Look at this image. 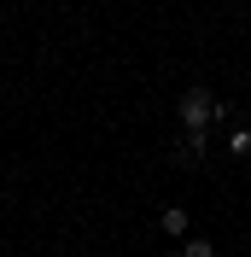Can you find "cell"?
<instances>
[{
  "mask_svg": "<svg viewBox=\"0 0 251 257\" xmlns=\"http://www.w3.org/2000/svg\"><path fill=\"white\" fill-rule=\"evenodd\" d=\"M175 111H181V128H204V123H216L222 105H216V94H210V88H187Z\"/></svg>",
  "mask_w": 251,
  "mask_h": 257,
  "instance_id": "cell-1",
  "label": "cell"
},
{
  "mask_svg": "<svg viewBox=\"0 0 251 257\" xmlns=\"http://www.w3.org/2000/svg\"><path fill=\"white\" fill-rule=\"evenodd\" d=\"M175 158H181V164H199V158H204V128H187V135H181Z\"/></svg>",
  "mask_w": 251,
  "mask_h": 257,
  "instance_id": "cell-2",
  "label": "cell"
},
{
  "mask_svg": "<svg viewBox=\"0 0 251 257\" xmlns=\"http://www.w3.org/2000/svg\"><path fill=\"white\" fill-rule=\"evenodd\" d=\"M158 228H164V234H175V240H181V234H187V210H181V205H170V210H158Z\"/></svg>",
  "mask_w": 251,
  "mask_h": 257,
  "instance_id": "cell-3",
  "label": "cell"
},
{
  "mask_svg": "<svg viewBox=\"0 0 251 257\" xmlns=\"http://www.w3.org/2000/svg\"><path fill=\"white\" fill-rule=\"evenodd\" d=\"M181 257H216V245H210V240H187V245H181Z\"/></svg>",
  "mask_w": 251,
  "mask_h": 257,
  "instance_id": "cell-4",
  "label": "cell"
},
{
  "mask_svg": "<svg viewBox=\"0 0 251 257\" xmlns=\"http://www.w3.org/2000/svg\"><path fill=\"white\" fill-rule=\"evenodd\" d=\"M234 158H251V128H234Z\"/></svg>",
  "mask_w": 251,
  "mask_h": 257,
  "instance_id": "cell-5",
  "label": "cell"
}]
</instances>
